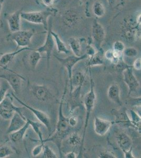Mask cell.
I'll return each instance as SVG.
<instances>
[{
	"mask_svg": "<svg viewBox=\"0 0 141 158\" xmlns=\"http://www.w3.org/2000/svg\"><path fill=\"white\" fill-rule=\"evenodd\" d=\"M92 11L95 16L98 18H101L106 14V8L101 1L97 0L93 3Z\"/></svg>",
	"mask_w": 141,
	"mask_h": 158,
	"instance_id": "cell-28",
	"label": "cell"
},
{
	"mask_svg": "<svg viewBox=\"0 0 141 158\" xmlns=\"http://www.w3.org/2000/svg\"><path fill=\"white\" fill-rule=\"evenodd\" d=\"M124 56L129 58H134L138 56V51L134 47H128L125 48L123 52Z\"/></svg>",
	"mask_w": 141,
	"mask_h": 158,
	"instance_id": "cell-35",
	"label": "cell"
},
{
	"mask_svg": "<svg viewBox=\"0 0 141 158\" xmlns=\"http://www.w3.org/2000/svg\"><path fill=\"white\" fill-rule=\"evenodd\" d=\"M68 143L72 147H76L81 144L82 138L76 132H74L69 135L68 139Z\"/></svg>",
	"mask_w": 141,
	"mask_h": 158,
	"instance_id": "cell-31",
	"label": "cell"
},
{
	"mask_svg": "<svg viewBox=\"0 0 141 158\" xmlns=\"http://www.w3.org/2000/svg\"><path fill=\"white\" fill-rule=\"evenodd\" d=\"M133 68L136 70H141V59L138 58L134 61L133 64Z\"/></svg>",
	"mask_w": 141,
	"mask_h": 158,
	"instance_id": "cell-44",
	"label": "cell"
},
{
	"mask_svg": "<svg viewBox=\"0 0 141 158\" xmlns=\"http://www.w3.org/2000/svg\"><path fill=\"white\" fill-rule=\"evenodd\" d=\"M103 50L98 51V52H97L94 55L89 57V60L87 63L88 68H91V67H94V66L103 65Z\"/></svg>",
	"mask_w": 141,
	"mask_h": 158,
	"instance_id": "cell-25",
	"label": "cell"
},
{
	"mask_svg": "<svg viewBox=\"0 0 141 158\" xmlns=\"http://www.w3.org/2000/svg\"><path fill=\"white\" fill-rule=\"evenodd\" d=\"M131 67L129 65L127 64L124 61L123 59L120 60L117 63L114 64V68L115 70L118 72H122L123 71L128 68L129 67Z\"/></svg>",
	"mask_w": 141,
	"mask_h": 158,
	"instance_id": "cell-36",
	"label": "cell"
},
{
	"mask_svg": "<svg viewBox=\"0 0 141 158\" xmlns=\"http://www.w3.org/2000/svg\"><path fill=\"white\" fill-rule=\"evenodd\" d=\"M99 158H116V156L109 151H101L97 155Z\"/></svg>",
	"mask_w": 141,
	"mask_h": 158,
	"instance_id": "cell-38",
	"label": "cell"
},
{
	"mask_svg": "<svg viewBox=\"0 0 141 158\" xmlns=\"http://www.w3.org/2000/svg\"><path fill=\"white\" fill-rule=\"evenodd\" d=\"M32 50V49H31L29 47H25V48H21V49H18L17 50L13 52H9V53H6L3 54L2 56H0V65L4 68L6 70H7L10 72H12L13 71V70L6 68L7 65L15 59V57L20 53L23 52L24 51H31Z\"/></svg>",
	"mask_w": 141,
	"mask_h": 158,
	"instance_id": "cell-20",
	"label": "cell"
},
{
	"mask_svg": "<svg viewBox=\"0 0 141 158\" xmlns=\"http://www.w3.org/2000/svg\"><path fill=\"white\" fill-rule=\"evenodd\" d=\"M4 0H0V15L2 11V7H3V5ZM1 20H0V25H1Z\"/></svg>",
	"mask_w": 141,
	"mask_h": 158,
	"instance_id": "cell-48",
	"label": "cell"
},
{
	"mask_svg": "<svg viewBox=\"0 0 141 158\" xmlns=\"http://www.w3.org/2000/svg\"><path fill=\"white\" fill-rule=\"evenodd\" d=\"M111 112L113 115H114L115 117V123L124 127H131L135 129L134 126L131 122L130 117L127 114L125 108H123L120 110L112 109Z\"/></svg>",
	"mask_w": 141,
	"mask_h": 158,
	"instance_id": "cell-15",
	"label": "cell"
},
{
	"mask_svg": "<svg viewBox=\"0 0 141 158\" xmlns=\"http://www.w3.org/2000/svg\"><path fill=\"white\" fill-rule=\"evenodd\" d=\"M11 95H12L13 98H14L15 99H16L22 106H23L24 107L27 108L30 111L32 112L34 115L35 116L36 118H38L39 120V122L44 126L48 130V132L51 133V120H50V118L47 113H45L43 111H42L36 109L35 108H33L32 106H30L29 105L26 104L24 102L21 100H20L19 98L16 96L15 94L13 93L11 94Z\"/></svg>",
	"mask_w": 141,
	"mask_h": 158,
	"instance_id": "cell-8",
	"label": "cell"
},
{
	"mask_svg": "<svg viewBox=\"0 0 141 158\" xmlns=\"http://www.w3.org/2000/svg\"><path fill=\"white\" fill-rule=\"evenodd\" d=\"M67 91V83L65 86L64 91L63 92L62 97L60 101V106L59 109V114H58V120H57L56 131L51 137L43 140V143L45 142L52 141L56 144L59 149L60 156L62 157V152H61V146L63 139L65 135L68 134V130L70 129V126L68 124V118L65 117L63 112V104L64 101L65 97L66 95Z\"/></svg>",
	"mask_w": 141,
	"mask_h": 158,
	"instance_id": "cell-1",
	"label": "cell"
},
{
	"mask_svg": "<svg viewBox=\"0 0 141 158\" xmlns=\"http://www.w3.org/2000/svg\"><path fill=\"white\" fill-rule=\"evenodd\" d=\"M91 34L95 48L98 51L102 50V44L106 38V31L103 27L97 20L93 21Z\"/></svg>",
	"mask_w": 141,
	"mask_h": 158,
	"instance_id": "cell-10",
	"label": "cell"
},
{
	"mask_svg": "<svg viewBox=\"0 0 141 158\" xmlns=\"http://www.w3.org/2000/svg\"><path fill=\"white\" fill-rule=\"evenodd\" d=\"M64 157L66 158H76L77 156L74 151H71L70 152L67 153L66 155H65Z\"/></svg>",
	"mask_w": 141,
	"mask_h": 158,
	"instance_id": "cell-46",
	"label": "cell"
},
{
	"mask_svg": "<svg viewBox=\"0 0 141 158\" xmlns=\"http://www.w3.org/2000/svg\"><path fill=\"white\" fill-rule=\"evenodd\" d=\"M83 39H77V38H70L68 40V44L72 51L74 53V55L77 56H82L81 51H82V42Z\"/></svg>",
	"mask_w": 141,
	"mask_h": 158,
	"instance_id": "cell-24",
	"label": "cell"
},
{
	"mask_svg": "<svg viewBox=\"0 0 141 158\" xmlns=\"http://www.w3.org/2000/svg\"><path fill=\"white\" fill-rule=\"evenodd\" d=\"M52 24L51 22L50 23V25H48V32H47V36L45 39L44 43L41 47H39L38 49H36V50L40 53H45L47 55V67L49 68L50 67V59L52 55V51L53 50L55 43L54 41L53 38L52 34L51 33V31L52 30Z\"/></svg>",
	"mask_w": 141,
	"mask_h": 158,
	"instance_id": "cell-11",
	"label": "cell"
},
{
	"mask_svg": "<svg viewBox=\"0 0 141 158\" xmlns=\"http://www.w3.org/2000/svg\"><path fill=\"white\" fill-rule=\"evenodd\" d=\"M123 81L129 88V95L136 91L139 86V82L134 76L132 66L129 67L122 72Z\"/></svg>",
	"mask_w": 141,
	"mask_h": 158,
	"instance_id": "cell-13",
	"label": "cell"
},
{
	"mask_svg": "<svg viewBox=\"0 0 141 158\" xmlns=\"http://www.w3.org/2000/svg\"><path fill=\"white\" fill-rule=\"evenodd\" d=\"M0 79L7 82L9 85L16 94L20 93L22 87L23 82L25 81L24 77L15 71L0 75Z\"/></svg>",
	"mask_w": 141,
	"mask_h": 158,
	"instance_id": "cell-7",
	"label": "cell"
},
{
	"mask_svg": "<svg viewBox=\"0 0 141 158\" xmlns=\"http://www.w3.org/2000/svg\"><path fill=\"white\" fill-rule=\"evenodd\" d=\"M44 144L41 143L40 144H39L33 149L32 151V155L34 157L39 156L42 152Z\"/></svg>",
	"mask_w": 141,
	"mask_h": 158,
	"instance_id": "cell-40",
	"label": "cell"
},
{
	"mask_svg": "<svg viewBox=\"0 0 141 158\" xmlns=\"http://www.w3.org/2000/svg\"><path fill=\"white\" fill-rule=\"evenodd\" d=\"M97 52L95 49L94 47L92 45L91 43H88V45H86L85 48V54L89 58L93 55H94Z\"/></svg>",
	"mask_w": 141,
	"mask_h": 158,
	"instance_id": "cell-39",
	"label": "cell"
},
{
	"mask_svg": "<svg viewBox=\"0 0 141 158\" xmlns=\"http://www.w3.org/2000/svg\"><path fill=\"white\" fill-rule=\"evenodd\" d=\"M121 36L127 41H135L141 37V24L132 16L124 19L121 27Z\"/></svg>",
	"mask_w": 141,
	"mask_h": 158,
	"instance_id": "cell-3",
	"label": "cell"
},
{
	"mask_svg": "<svg viewBox=\"0 0 141 158\" xmlns=\"http://www.w3.org/2000/svg\"><path fill=\"white\" fill-rule=\"evenodd\" d=\"M26 120H27V121L29 122L30 126L32 127L33 130L35 132L36 134L38 135L41 143L44 144L43 142V140H44L43 138V135H42L41 130V128L43 126V124H42L40 122H37V121L31 120L29 118H27V117H26Z\"/></svg>",
	"mask_w": 141,
	"mask_h": 158,
	"instance_id": "cell-29",
	"label": "cell"
},
{
	"mask_svg": "<svg viewBox=\"0 0 141 158\" xmlns=\"http://www.w3.org/2000/svg\"><path fill=\"white\" fill-rule=\"evenodd\" d=\"M104 55L107 60H109L111 63L114 60V51L113 49H110L106 51Z\"/></svg>",
	"mask_w": 141,
	"mask_h": 158,
	"instance_id": "cell-42",
	"label": "cell"
},
{
	"mask_svg": "<svg viewBox=\"0 0 141 158\" xmlns=\"http://www.w3.org/2000/svg\"><path fill=\"white\" fill-rule=\"evenodd\" d=\"M33 30H20L12 33L9 35V39L15 42L17 48L29 47L31 43V40L34 35Z\"/></svg>",
	"mask_w": 141,
	"mask_h": 158,
	"instance_id": "cell-6",
	"label": "cell"
},
{
	"mask_svg": "<svg viewBox=\"0 0 141 158\" xmlns=\"http://www.w3.org/2000/svg\"><path fill=\"white\" fill-rule=\"evenodd\" d=\"M113 124V123L112 121L105 120L98 117H95L94 121V130L95 132L99 136H104L110 129Z\"/></svg>",
	"mask_w": 141,
	"mask_h": 158,
	"instance_id": "cell-16",
	"label": "cell"
},
{
	"mask_svg": "<svg viewBox=\"0 0 141 158\" xmlns=\"http://www.w3.org/2000/svg\"><path fill=\"white\" fill-rule=\"evenodd\" d=\"M85 75L81 71L72 73L71 79L70 81V93L74 89L82 87L85 81Z\"/></svg>",
	"mask_w": 141,
	"mask_h": 158,
	"instance_id": "cell-21",
	"label": "cell"
},
{
	"mask_svg": "<svg viewBox=\"0 0 141 158\" xmlns=\"http://www.w3.org/2000/svg\"><path fill=\"white\" fill-rule=\"evenodd\" d=\"M0 67H1V68L3 69H4V70H6V69H5V68H3V67H2V65H0Z\"/></svg>",
	"mask_w": 141,
	"mask_h": 158,
	"instance_id": "cell-49",
	"label": "cell"
},
{
	"mask_svg": "<svg viewBox=\"0 0 141 158\" xmlns=\"http://www.w3.org/2000/svg\"><path fill=\"white\" fill-rule=\"evenodd\" d=\"M51 8L43 11L34 12H23L22 11L21 19L32 23L42 24L45 30L48 29V19L54 13V11Z\"/></svg>",
	"mask_w": 141,
	"mask_h": 158,
	"instance_id": "cell-4",
	"label": "cell"
},
{
	"mask_svg": "<svg viewBox=\"0 0 141 158\" xmlns=\"http://www.w3.org/2000/svg\"><path fill=\"white\" fill-rule=\"evenodd\" d=\"M41 58V53L36 50V49H33L31 50L28 56V62L31 68L35 70Z\"/></svg>",
	"mask_w": 141,
	"mask_h": 158,
	"instance_id": "cell-27",
	"label": "cell"
},
{
	"mask_svg": "<svg viewBox=\"0 0 141 158\" xmlns=\"http://www.w3.org/2000/svg\"><path fill=\"white\" fill-rule=\"evenodd\" d=\"M30 91L36 99L42 102H47L54 98L50 89L45 85H32Z\"/></svg>",
	"mask_w": 141,
	"mask_h": 158,
	"instance_id": "cell-9",
	"label": "cell"
},
{
	"mask_svg": "<svg viewBox=\"0 0 141 158\" xmlns=\"http://www.w3.org/2000/svg\"><path fill=\"white\" fill-rule=\"evenodd\" d=\"M115 141L118 147L123 153L133 149L132 141L129 135L124 132H118L115 135Z\"/></svg>",
	"mask_w": 141,
	"mask_h": 158,
	"instance_id": "cell-17",
	"label": "cell"
},
{
	"mask_svg": "<svg viewBox=\"0 0 141 158\" xmlns=\"http://www.w3.org/2000/svg\"><path fill=\"white\" fill-rule=\"evenodd\" d=\"M78 123V117L77 116H72L68 118V124L70 127L73 128L77 126Z\"/></svg>",
	"mask_w": 141,
	"mask_h": 158,
	"instance_id": "cell-43",
	"label": "cell"
},
{
	"mask_svg": "<svg viewBox=\"0 0 141 158\" xmlns=\"http://www.w3.org/2000/svg\"><path fill=\"white\" fill-rule=\"evenodd\" d=\"M14 153L13 149L8 145H3L0 147V158H7Z\"/></svg>",
	"mask_w": 141,
	"mask_h": 158,
	"instance_id": "cell-32",
	"label": "cell"
},
{
	"mask_svg": "<svg viewBox=\"0 0 141 158\" xmlns=\"http://www.w3.org/2000/svg\"><path fill=\"white\" fill-rule=\"evenodd\" d=\"M10 120V123L6 132L8 135L20 129L27 123L26 117L23 114H20L18 112H15Z\"/></svg>",
	"mask_w": 141,
	"mask_h": 158,
	"instance_id": "cell-18",
	"label": "cell"
},
{
	"mask_svg": "<svg viewBox=\"0 0 141 158\" xmlns=\"http://www.w3.org/2000/svg\"><path fill=\"white\" fill-rule=\"evenodd\" d=\"M39 4L44 7L48 9L52 8L54 3H56V0H39Z\"/></svg>",
	"mask_w": 141,
	"mask_h": 158,
	"instance_id": "cell-41",
	"label": "cell"
},
{
	"mask_svg": "<svg viewBox=\"0 0 141 158\" xmlns=\"http://www.w3.org/2000/svg\"><path fill=\"white\" fill-rule=\"evenodd\" d=\"M131 121L133 125L135 127V129L138 130L139 133H141V115L135 111L134 110L130 109Z\"/></svg>",
	"mask_w": 141,
	"mask_h": 158,
	"instance_id": "cell-30",
	"label": "cell"
},
{
	"mask_svg": "<svg viewBox=\"0 0 141 158\" xmlns=\"http://www.w3.org/2000/svg\"><path fill=\"white\" fill-rule=\"evenodd\" d=\"M51 33L53 38L54 43H56V45L57 52L66 54L70 53V51L68 50L65 44L61 40V38L59 36V35L52 30L51 31Z\"/></svg>",
	"mask_w": 141,
	"mask_h": 158,
	"instance_id": "cell-26",
	"label": "cell"
},
{
	"mask_svg": "<svg viewBox=\"0 0 141 158\" xmlns=\"http://www.w3.org/2000/svg\"><path fill=\"white\" fill-rule=\"evenodd\" d=\"M10 88V86L6 81H2V85L0 86V103L6 98L7 92Z\"/></svg>",
	"mask_w": 141,
	"mask_h": 158,
	"instance_id": "cell-33",
	"label": "cell"
},
{
	"mask_svg": "<svg viewBox=\"0 0 141 158\" xmlns=\"http://www.w3.org/2000/svg\"><path fill=\"white\" fill-rule=\"evenodd\" d=\"M43 155L44 158H57V156L52 149L48 146L43 144Z\"/></svg>",
	"mask_w": 141,
	"mask_h": 158,
	"instance_id": "cell-34",
	"label": "cell"
},
{
	"mask_svg": "<svg viewBox=\"0 0 141 158\" xmlns=\"http://www.w3.org/2000/svg\"><path fill=\"white\" fill-rule=\"evenodd\" d=\"M125 45L123 42L121 41H116L113 43V50L118 52H123L125 49Z\"/></svg>",
	"mask_w": 141,
	"mask_h": 158,
	"instance_id": "cell-37",
	"label": "cell"
},
{
	"mask_svg": "<svg viewBox=\"0 0 141 158\" xmlns=\"http://www.w3.org/2000/svg\"><path fill=\"white\" fill-rule=\"evenodd\" d=\"M124 158H135V156H134L133 154V149H131L129 151H127L126 152L124 153Z\"/></svg>",
	"mask_w": 141,
	"mask_h": 158,
	"instance_id": "cell-45",
	"label": "cell"
},
{
	"mask_svg": "<svg viewBox=\"0 0 141 158\" xmlns=\"http://www.w3.org/2000/svg\"><path fill=\"white\" fill-rule=\"evenodd\" d=\"M80 20V15L75 10L68 9L61 15L62 23L68 27H72L77 25Z\"/></svg>",
	"mask_w": 141,
	"mask_h": 158,
	"instance_id": "cell-14",
	"label": "cell"
},
{
	"mask_svg": "<svg viewBox=\"0 0 141 158\" xmlns=\"http://www.w3.org/2000/svg\"><path fill=\"white\" fill-rule=\"evenodd\" d=\"M120 93L121 91L119 86L115 83L112 84L107 89V97L113 102L119 106H122V103L121 100Z\"/></svg>",
	"mask_w": 141,
	"mask_h": 158,
	"instance_id": "cell-22",
	"label": "cell"
},
{
	"mask_svg": "<svg viewBox=\"0 0 141 158\" xmlns=\"http://www.w3.org/2000/svg\"><path fill=\"white\" fill-rule=\"evenodd\" d=\"M89 69V76H90V84H91V89L86 94L84 97V105L85 107L86 117L85 122H84L83 133L82 138V142L81 144L80 152L79 153V156H81L82 155L83 148L84 146V140L85 137L86 132L88 128V123L89 121V118L91 116V112L93 111V108L94 107L95 104L97 100V95L94 90V82L93 81L92 76L91 68Z\"/></svg>",
	"mask_w": 141,
	"mask_h": 158,
	"instance_id": "cell-2",
	"label": "cell"
},
{
	"mask_svg": "<svg viewBox=\"0 0 141 158\" xmlns=\"http://www.w3.org/2000/svg\"><path fill=\"white\" fill-rule=\"evenodd\" d=\"M56 59L66 68L68 71V75L69 77V80H71L72 74V69L75 65L80 61L83 60L88 58V56L86 54H83L80 56H77L75 55H71L65 58H59L55 56Z\"/></svg>",
	"mask_w": 141,
	"mask_h": 158,
	"instance_id": "cell-12",
	"label": "cell"
},
{
	"mask_svg": "<svg viewBox=\"0 0 141 158\" xmlns=\"http://www.w3.org/2000/svg\"><path fill=\"white\" fill-rule=\"evenodd\" d=\"M22 10H19L15 12L6 16L7 23L11 33L15 32L21 30V21Z\"/></svg>",
	"mask_w": 141,
	"mask_h": 158,
	"instance_id": "cell-19",
	"label": "cell"
},
{
	"mask_svg": "<svg viewBox=\"0 0 141 158\" xmlns=\"http://www.w3.org/2000/svg\"><path fill=\"white\" fill-rule=\"evenodd\" d=\"M30 127L29 122L27 121L26 124L20 129L9 134L10 141L13 143H17L21 141L25 136V133Z\"/></svg>",
	"mask_w": 141,
	"mask_h": 158,
	"instance_id": "cell-23",
	"label": "cell"
},
{
	"mask_svg": "<svg viewBox=\"0 0 141 158\" xmlns=\"http://www.w3.org/2000/svg\"><path fill=\"white\" fill-rule=\"evenodd\" d=\"M12 99V95L6 94V98L0 103V116L6 120H10L15 112L23 114L22 112V109L15 106L13 103Z\"/></svg>",
	"mask_w": 141,
	"mask_h": 158,
	"instance_id": "cell-5",
	"label": "cell"
},
{
	"mask_svg": "<svg viewBox=\"0 0 141 158\" xmlns=\"http://www.w3.org/2000/svg\"><path fill=\"white\" fill-rule=\"evenodd\" d=\"M115 1H116V0H107L108 4H109V6H110V7H112V6H113L114 5Z\"/></svg>",
	"mask_w": 141,
	"mask_h": 158,
	"instance_id": "cell-47",
	"label": "cell"
}]
</instances>
